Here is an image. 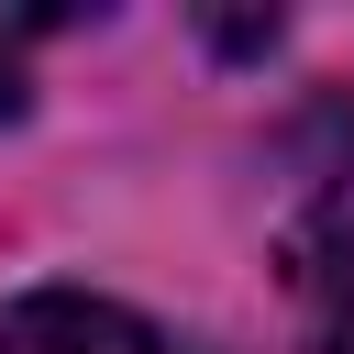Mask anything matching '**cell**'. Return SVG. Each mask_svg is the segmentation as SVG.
Wrapping results in <instances>:
<instances>
[{
	"mask_svg": "<svg viewBox=\"0 0 354 354\" xmlns=\"http://www.w3.org/2000/svg\"><path fill=\"white\" fill-rule=\"evenodd\" d=\"M44 22H0V122H22V44H33Z\"/></svg>",
	"mask_w": 354,
	"mask_h": 354,
	"instance_id": "3957f363",
	"label": "cell"
},
{
	"mask_svg": "<svg viewBox=\"0 0 354 354\" xmlns=\"http://www.w3.org/2000/svg\"><path fill=\"white\" fill-rule=\"evenodd\" d=\"M288 288H299V343L354 354V155H332L288 221Z\"/></svg>",
	"mask_w": 354,
	"mask_h": 354,
	"instance_id": "6da1fadb",
	"label": "cell"
},
{
	"mask_svg": "<svg viewBox=\"0 0 354 354\" xmlns=\"http://www.w3.org/2000/svg\"><path fill=\"white\" fill-rule=\"evenodd\" d=\"M0 354H166V332L88 288H33L0 310Z\"/></svg>",
	"mask_w": 354,
	"mask_h": 354,
	"instance_id": "7a4b0ae2",
	"label": "cell"
}]
</instances>
